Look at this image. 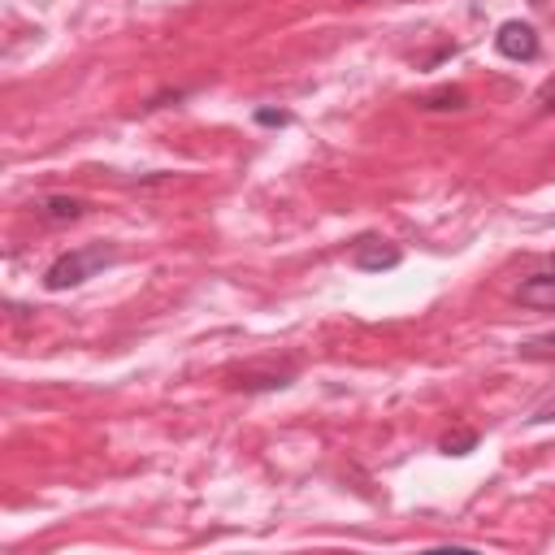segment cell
Masks as SVG:
<instances>
[{
    "mask_svg": "<svg viewBox=\"0 0 555 555\" xmlns=\"http://www.w3.org/2000/svg\"><path fill=\"white\" fill-rule=\"evenodd\" d=\"M464 104H468V91H460V87H438L416 100V108H425V113H447V108H464Z\"/></svg>",
    "mask_w": 555,
    "mask_h": 555,
    "instance_id": "7",
    "label": "cell"
},
{
    "mask_svg": "<svg viewBox=\"0 0 555 555\" xmlns=\"http://www.w3.org/2000/svg\"><path fill=\"white\" fill-rule=\"evenodd\" d=\"M113 260H117V247H113V243H91V247L61 251V256L43 269V286H48V291L82 286L87 278H95V273H100V269H108Z\"/></svg>",
    "mask_w": 555,
    "mask_h": 555,
    "instance_id": "1",
    "label": "cell"
},
{
    "mask_svg": "<svg viewBox=\"0 0 555 555\" xmlns=\"http://www.w3.org/2000/svg\"><path fill=\"white\" fill-rule=\"evenodd\" d=\"M494 48H499V56H507V61H533V56L542 52L538 30H533L529 22H516V17L494 30Z\"/></svg>",
    "mask_w": 555,
    "mask_h": 555,
    "instance_id": "2",
    "label": "cell"
},
{
    "mask_svg": "<svg viewBox=\"0 0 555 555\" xmlns=\"http://www.w3.org/2000/svg\"><path fill=\"white\" fill-rule=\"evenodd\" d=\"M256 121H260V126H286V121H291V113H273V108H260V113H256Z\"/></svg>",
    "mask_w": 555,
    "mask_h": 555,
    "instance_id": "12",
    "label": "cell"
},
{
    "mask_svg": "<svg viewBox=\"0 0 555 555\" xmlns=\"http://www.w3.org/2000/svg\"><path fill=\"white\" fill-rule=\"evenodd\" d=\"M555 421V399H546L542 408H533V416H529V425H551Z\"/></svg>",
    "mask_w": 555,
    "mask_h": 555,
    "instance_id": "11",
    "label": "cell"
},
{
    "mask_svg": "<svg viewBox=\"0 0 555 555\" xmlns=\"http://www.w3.org/2000/svg\"><path fill=\"white\" fill-rule=\"evenodd\" d=\"M291 382H295V369H256V364H247V369L230 373V386H234V390H243V395H260V390H286Z\"/></svg>",
    "mask_w": 555,
    "mask_h": 555,
    "instance_id": "6",
    "label": "cell"
},
{
    "mask_svg": "<svg viewBox=\"0 0 555 555\" xmlns=\"http://www.w3.org/2000/svg\"><path fill=\"white\" fill-rule=\"evenodd\" d=\"M30 208H35V217L48 221V225H69V221H82V217H87V199H78V195H61V191L39 195Z\"/></svg>",
    "mask_w": 555,
    "mask_h": 555,
    "instance_id": "5",
    "label": "cell"
},
{
    "mask_svg": "<svg viewBox=\"0 0 555 555\" xmlns=\"http://www.w3.org/2000/svg\"><path fill=\"white\" fill-rule=\"evenodd\" d=\"M533 108H538V113H551V108H555V78H546V82L533 91Z\"/></svg>",
    "mask_w": 555,
    "mask_h": 555,
    "instance_id": "10",
    "label": "cell"
},
{
    "mask_svg": "<svg viewBox=\"0 0 555 555\" xmlns=\"http://www.w3.org/2000/svg\"><path fill=\"white\" fill-rule=\"evenodd\" d=\"M438 447H442V455H468V451L477 447V429H460V434H447Z\"/></svg>",
    "mask_w": 555,
    "mask_h": 555,
    "instance_id": "9",
    "label": "cell"
},
{
    "mask_svg": "<svg viewBox=\"0 0 555 555\" xmlns=\"http://www.w3.org/2000/svg\"><path fill=\"white\" fill-rule=\"evenodd\" d=\"M399 260H403V251H399L395 243L377 238V234H360V238L351 243V264H356V269H364V273H382V269H395Z\"/></svg>",
    "mask_w": 555,
    "mask_h": 555,
    "instance_id": "3",
    "label": "cell"
},
{
    "mask_svg": "<svg viewBox=\"0 0 555 555\" xmlns=\"http://www.w3.org/2000/svg\"><path fill=\"white\" fill-rule=\"evenodd\" d=\"M520 360H555V334H538V338H525L516 347Z\"/></svg>",
    "mask_w": 555,
    "mask_h": 555,
    "instance_id": "8",
    "label": "cell"
},
{
    "mask_svg": "<svg viewBox=\"0 0 555 555\" xmlns=\"http://www.w3.org/2000/svg\"><path fill=\"white\" fill-rule=\"evenodd\" d=\"M516 304L538 308V312H555V256H551L542 269H533L529 278H520V286H516Z\"/></svg>",
    "mask_w": 555,
    "mask_h": 555,
    "instance_id": "4",
    "label": "cell"
}]
</instances>
